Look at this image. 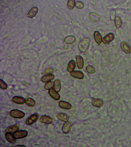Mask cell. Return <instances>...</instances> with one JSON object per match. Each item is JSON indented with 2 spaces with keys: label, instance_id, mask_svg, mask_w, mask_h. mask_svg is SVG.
I'll list each match as a JSON object with an SVG mask.
<instances>
[{
  "label": "cell",
  "instance_id": "29",
  "mask_svg": "<svg viewBox=\"0 0 131 147\" xmlns=\"http://www.w3.org/2000/svg\"><path fill=\"white\" fill-rule=\"evenodd\" d=\"M76 7L79 9L82 8L83 7L84 5L83 3L80 2H77L76 4Z\"/></svg>",
  "mask_w": 131,
  "mask_h": 147
},
{
  "label": "cell",
  "instance_id": "30",
  "mask_svg": "<svg viewBox=\"0 0 131 147\" xmlns=\"http://www.w3.org/2000/svg\"><path fill=\"white\" fill-rule=\"evenodd\" d=\"M116 14V12L115 10H113L112 11L111 14V18L112 20H114L115 19Z\"/></svg>",
  "mask_w": 131,
  "mask_h": 147
},
{
  "label": "cell",
  "instance_id": "5",
  "mask_svg": "<svg viewBox=\"0 0 131 147\" xmlns=\"http://www.w3.org/2000/svg\"><path fill=\"white\" fill-rule=\"evenodd\" d=\"M115 36L114 34L110 33L106 35L102 39V41L104 43L108 44L112 41L115 38Z\"/></svg>",
  "mask_w": 131,
  "mask_h": 147
},
{
  "label": "cell",
  "instance_id": "3",
  "mask_svg": "<svg viewBox=\"0 0 131 147\" xmlns=\"http://www.w3.org/2000/svg\"><path fill=\"white\" fill-rule=\"evenodd\" d=\"M28 134V132L26 131L21 130L17 131L13 135L16 139H20L26 137Z\"/></svg>",
  "mask_w": 131,
  "mask_h": 147
},
{
  "label": "cell",
  "instance_id": "11",
  "mask_svg": "<svg viewBox=\"0 0 131 147\" xmlns=\"http://www.w3.org/2000/svg\"><path fill=\"white\" fill-rule=\"evenodd\" d=\"M49 93L51 96L55 100H58L60 99V95L54 89L51 88L50 89Z\"/></svg>",
  "mask_w": 131,
  "mask_h": 147
},
{
  "label": "cell",
  "instance_id": "25",
  "mask_svg": "<svg viewBox=\"0 0 131 147\" xmlns=\"http://www.w3.org/2000/svg\"><path fill=\"white\" fill-rule=\"evenodd\" d=\"M54 83L53 82H49L45 85V88L47 90H50L54 86Z\"/></svg>",
  "mask_w": 131,
  "mask_h": 147
},
{
  "label": "cell",
  "instance_id": "10",
  "mask_svg": "<svg viewBox=\"0 0 131 147\" xmlns=\"http://www.w3.org/2000/svg\"><path fill=\"white\" fill-rule=\"evenodd\" d=\"M121 47L125 53H129L131 52V47L126 42H122L121 44Z\"/></svg>",
  "mask_w": 131,
  "mask_h": 147
},
{
  "label": "cell",
  "instance_id": "27",
  "mask_svg": "<svg viewBox=\"0 0 131 147\" xmlns=\"http://www.w3.org/2000/svg\"><path fill=\"white\" fill-rule=\"evenodd\" d=\"M0 87L3 89H7L8 88L7 84L2 80H0Z\"/></svg>",
  "mask_w": 131,
  "mask_h": 147
},
{
  "label": "cell",
  "instance_id": "21",
  "mask_svg": "<svg viewBox=\"0 0 131 147\" xmlns=\"http://www.w3.org/2000/svg\"><path fill=\"white\" fill-rule=\"evenodd\" d=\"M61 82L59 79H57L55 81L54 89L57 92H59L61 90Z\"/></svg>",
  "mask_w": 131,
  "mask_h": 147
},
{
  "label": "cell",
  "instance_id": "28",
  "mask_svg": "<svg viewBox=\"0 0 131 147\" xmlns=\"http://www.w3.org/2000/svg\"><path fill=\"white\" fill-rule=\"evenodd\" d=\"M53 69L51 67L47 68L45 71L44 72L45 74H49L53 73Z\"/></svg>",
  "mask_w": 131,
  "mask_h": 147
},
{
  "label": "cell",
  "instance_id": "18",
  "mask_svg": "<svg viewBox=\"0 0 131 147\" xmlns=\"http://www.w3.org/2000/svg\"><path fill=\"white\" fill-rule=\"evenodd\" d=\"M94 36L95 40L96 42L99 45L102 40V36L100 33L97 31L94 32Z\"/></svg>",
  "mask_w": 131,
  "mask_h": 147
},
{
  "label": "cell",
  "instance_id": "15",
  "mask_svg": "<svg viewBox=\"0 0 131 147\" xmlns=\"http://www.w3.org/2000/svg\"><path fill=\"white\" fill-rule=\"evenodd\" d=\"M92 103L94 106L98 107H102L104 104L103 101L102 100L99 99H93Z\"/></svg>",
  "mask_w": 131,
  "mask_h": 147
},
{
  "label": "cell",
  "instance_id": "1",
  "mask_svg": "<svg viewBox=\"0 0 131 147\" xmlns=\"http://www.w3.org/2000/svg\"><path fill=\"white\" fill-rule=\"evenodd\" d=\"M90 42L89 38H85L81 41L79 46L80 51L82 53H84L88 49Z\"/></svg>",
  "mask_w": 131,
  "mask_h": 147
},
{
  "label": "cell",
  "instance_id": "9",
  "mask_svg": "<svg viewBox=\"0 0 131 147\" xmlns=\"http://www.w3.org/2000/svg\"><path fill=\"white\" fill-rule=\"evenodd\" d=\"M59 105L61 108L69 110L71 109L72 107L71 105L69 103L64 101H61L59 102Z\"/></svg>",
  "mask_w": 131,
  "mask_h": 147
},
{
  "label": "cell",
  "instance_id": "6",
  "mask_svg": "<svg viewBox=\"0 0 131 147\" xmlns=\"http://www.w3.org/2000/svg\"><path fill=\"white\" fill-rule=\"evenodd\" d=\"M19 124H16L8 127L6 129V132L12 134L14 133L19 130Z\"/></svg>",
  "mask_w": 131,
  "mask_h": 147
},
{
  "label": "cell",
  "instance_id": "8",
  "mask_svg": "<svg viewBox=\"0 0 131 147\" xmlns=\"http://www.w3.org/2000/svg\"><path fill=\"white\" fill-rule=\"evenodd\" d=\"M12 100L16 104H22L25 102L26 100L23 97L20 96H15L13 97Z\"/></svg>",
  "mask_w": 131,
  "mask_h": 147
},
{
  "label": "cell",
  "instance_id": "2",
  "mask_svg": "<svg viewBox=\"0 0 131 147\" xmlns=\"http://www.w3.org/2000/svg\"><path fill=\"white\" fill-rule=\"evenodd\" d=\"M10 115L12 117L16 118H21L24 117L25 114L23 111L17 110H13L10 112Z\"/></svg>",
  "mask_w": 131,
  "mask_h": 147
},
{
  "label": "cell",
  "instance_id": "31",
  "mask_svg": "<svg viewBox=\"0 0 131 147\" xmlns=\"http://www.w3.org/2000/svg\"><path fill=\"white\" fill-rule=\"evenodd\" d=\"M15 147H27V146H26L25 145H17L15 146Z\"/></svg>",
  "mask_w": 131,
  "mask_h": 147
},
{
  "label": "cell",
  "instance_id": "17",
  "mask_svg": "<svg viewBox=\"0 0 131 147\" xmlns=\"http://www.w3.org/2000/svg\"><path fill=\"white\" fill-rule=\"evenodd\" d=\"M76 60L78 67L80 69L82 68L84 65V61L82 57L80 56H77Z\"/></svg>",
  "mask_w": 131,
  "mask_h": 147
},
{
  "label": "cell",
  "instance_id": "24",
  "mask_svg": "<svg viewBox=\"0 0 131 147\" xmlns=\"http://www.w3.org/2000/svg\"><path fill=\"white\" fill-rule=\"evenodd\" d=\"M86 70L87 72L90 74H93L96 71L95 68L93 66L90 65L86 67Z\"/></svg>",
  "mask_w": 131,
  "mask_h": 147
},
{
  "label": "cell",
  "instance_id": "13",
  "mask_svg": "<svg viewBox=\"0 0 131 147\" xmlns=\"http://www.w3.org/2000/svg\"><path fill=\"white\" fill-rule=\"evenodd\" d=\"M71 75L73 77L79 79L83 78L84 75L83 73L80 71H73L71 72Z\"/></svg>",
  "mask_w": 131,
  "mask_h": 147
},
{
  "label": "cell",
  "instance_id": "14",
  "mask_svg": "<svg viewBox=\"0 0 131 147\" xmlns=\"http://www.w3.org/2000/svg\"><path fill=\"white\" fill-rule=\"evenodd\" d=\"M54 77V75L50 74L42 77L41 80L43 82H48L53 80Z\"/></svg>",
  "mask_w": 131,
  "mask_h": 147
},
{
  "label": "cell",
  "instance_id": "12",
  "mask_svg": "<svg viewBox=\"0 0 131 147\" xmlns=\"http://www.w3.org/2000/svg\"><path fill=\"white\" fill-rule=\"evenodd\" d=\"M40 121L41 122L43 123L49 124L52 122L53 119L50 116L43 115L41 117Z\"/></svg>",
  "mask_w": 131,
  "mask_h": 147
},
{
  "label": "cell",
  "instance_id": "16",
  "mask_svg": "<svg viewBox=\"0 0 131 147\" xmlns=\"http://www.w3.org/2000/svg\"><path fill=\"white\" fill-rule=\"evenodd\" d=\"M5 136L7 140L10 142L13 143L16 141V139L14 135L11 133H6L5 134Z\"/></svg>",
  "mask_w": 131,
  "mask_h": 147
},
{
  "label": "cell",
  "instance_id": "19",
  "mask_svg": "<svg viewBox=\"0 0 131 147\" xmlns=\"http://www.w3.org/2000/svg\"><path fill=\"white\" fill-rule=\"evenodd\" d=\"M76 66L75 61L73 60H71L69 62L68 66V70L69 72H71L75 69Z\"/></svg>",
  "mask_w": 131,
  "mask_h": 147
},
{
  "label": "cell",
  "instance_id": "23",
  "mask_svg": "<svg viewBox=\"0 0 131 147\" xmlns=\"http://www.w3.org/2000/svg\"><path fill=\"white\" fill-rule=\"evenodd\" d=\"M115 22L116 26L117 28H118L120 27L122 24V20L120 17L117 16L115 19Z\"/></svg>",
  "mask_w": 131,
  "mask_h": 147
},
{
  "label": "cell",
  "instance_id": "20",
  "mask_svg": "<svg viewBox=\"0 0 131 147\" xmlns=\"http://www.w3.org/2000/svg\"><path fill=\"white\" fill-rule=\"evenodd\" d=\"M57 117L59 120L65 122H67L69 119V117L68 115L62 113L58 114Z\"/></svg>",
  "mask_w": 131,
  "mask_h": 147
},
{
  "label": "cell",
  "instance_id": "7",
  "mask_svg": "<svg viewBox=\"0 0 131 147\" xmlns=\"http://www.w3.org/2000/svg\"><path fill=\"white\" fill-rule=\"evenodd\" d=\"M72 125V123L71 122L66 123L63 126L62 129L63 132L65 134L69 133L71 131Z\"/></svg>",
  "mask_w": 131,
  "mask_h": 147
},
{
  "label": "cell",
  "instance_id": "22",
  "mask_svg": "<svg viewBox=\"0 0 131 147\" xmlns=\"http://www.w3.org/2000/svg\"><path fill=\"white\" fill-rule=\"evenodd\" d=\"M25 102L28 106L33 107L35 106V101L33 99L28 97L26 99Z\"/></svg>",
  "mask_w": 131,
  "mask_h": 147
},
{
  "label": "cell",
  "instance_id": "4",
  "mask_svg": "<svg viewBox=\"0 0 131 147\" xmlns=\"http://www.w3.org/2000/svg\"><path fill=\"white\" fill-rule=\"evenodd\" d=\"M39 115L37 113H35L30 116L27 119L26 124L28 125H31L35 122L38 119Z\"/></svg>",
  "mask_w": 131,
  "mask_h": 147
},
{
  "label": "cell",
  "instance_id": "26",
  "mask_svg": "<svg viewBox=\"0 0 131 147\" xmlns=\"http://www.w3.org/2000/svg\"><path fill=\"white\" fill-rule=\"evenodd\" d=\"M75 5V1L74 0H72V1H68V8L70 9H73Z\"/></svg>",
  "mask_w": 131,
  "mask_h": 147
}]
</instances>
